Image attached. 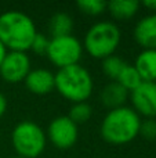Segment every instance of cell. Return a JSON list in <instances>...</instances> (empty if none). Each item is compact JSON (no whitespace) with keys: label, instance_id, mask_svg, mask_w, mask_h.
I'll return each instance as SVG.
<instances>
[{"label":"cell","instance_id":"13","mask_svg":"<svg viewBox=\"0 0 156 158\" xmlns=\"http://www.w3.org/2000/svg\"><path fill=\"white\" fill-rule=\"evenodd\" d=\"M142 82H156V50L144 49L133 64Z\"/></svg>","mask_w":156,"mask_h":158},{"label":"cell","instance_id":"4","mask_svg":"<svg viewBox=\"0 0 156 158\" xmlns=\"http://www.w3.org/2000/svg\"><path fill=\"white\" fill-rule=\"evenodd\" d=\"M122 33L119 27L111 21H99L87 29L83 39V49L94 58L104 60L115 54L120 44Z\"/></svg>","mask_w":156,"mask_h":158},{"label":"cell","instance_id":"23","mask_svg":"<svg viewBox=\"0 0 156 158\" xmlns=\"http://www.w3.org/2000/svg\"><path fill=\"white\" fill-rule=\"evenodd\" d=\"M7 53H8L7 47L2 43V40H0V65H2V63H3V60H4V57H6Z\"/></svg>","mask_w":156,"mask_h":158},{"label":"cell","instance_id":"16","mask_svg":"<svg viewBox=\"0 0 156 158\" xmlns=\"http://www.w3.org/2000/svg\"><path fill=\"white\" fill-rule=\"evenodd\" d=\"M116 82H118L119 85H122L127 92H131V90H134L135 87L142 82V79H141L140 74H138V71L135 69V67L133 65V64L126 63V65L123 67V69H122V72L119 74V77L116 78Z\"/></svg>","mask_w":156,"mask_h":158},{"label":"cell","instance_id":"18","mask_svg":"<svg viewBox=\"0 0 156 158\" xmlns=\"http://www.w3.org/2000/svg\"><path fill=\"white\" fill-rule=\"evenodd\" d=\"M124 65H126V61H123L120 57H118L115 54L102 60V71L112 81H116V78L119 77V74L122 72Z\"/></svg>","mask_w":156,"mask_h":158},{"label":"cell","instance_id":"15","mask_svg":"<svg viewBox=\"0 0 156 158\" xmlns=\"http://www.w3.org/2000/svg\"><path fill=\"white\" fill-rule=\"evenodd\" d=\"M140 2L137 0H112L107 3V10L116 19H129L137 14Z\"/></svg>","mask_w":156,"mask_h":158},{"label":"cell","instance_id":"8","mask_svg":"<svg viewBox=\"0 0 156 158\" xmlns=\"http://www.w3.org/2000/svg\"><path fill=\"white\" fill-rule=\"evenodd\" d=\"M30 71V58L26 52H8L0 65V77L8 83L25 81Z\"/></svg>","mask_w":156,"mask_h":158},{"label":"cell","instance_id":"1","mask_svg":"<svg viewBox=\"0 0 156 158\" xmlns=\"http://www.w3.org/2000/svg\"><path fill=\"white\" fill-rule=\"evenodd\" d=\"M36 33V25L28 14L18 10L0 14V40L8 52L29 50Z\"/></svg>","mask_w":156,"mask_h":158},{"label":"cell","instance_id":"22","mask_svg":"<svg viewBox=\"0 0 156 158\" xmlns=\"http://www.w3.org/2000/svg\"><path fill=\"white\" fill-rule=\"evenodd\" d=\"M6 111H7V98L0 92V118L6 114Z\"/></svg>","mask_w":156,"mask_h":158},{"label":"cell","instance_id":"25","mask_svg":"<svg viewBox=\"0 0 156 158\" xmlns=\"http://www.w3.org/2000/svg\"><path fill=\"white\" fill-rule=\"evenodd\" d=\"M11 158H21V157H11Z\"/></svg>","mask_w":156,"mask_h":158},{"label":"cell","instance_id":"19","mask_svg":"<svg viewBox=\"0 0 156 158\" xmlns=\"http://www.w3.org/2000/svg\"><path fill=\"white\" fill-rule=\"evenodd\" d=\"M107 3L104 0H79L76 6L83 14L87 15H99L107 10Z\"/></svg>","mask_w":156,"mask_h":158},{"label":"cell","instance_id":"14","mask_svg":"<svg viewBox=\"0 0 156 158\" xmlns=\"http://www.w3.org/2000/svg\"><path fill=\"white\" fill-rule=\"evenodd\" d=\"M72 31H73V19L68 13L58 11L51 15L49 21V32L51 38L72 35Z\"/></svg>","mask_w":156,"mask_h":158},{"label":"cell","instance_id":"21","mask_svg":"<svg viewBox=\"0 0 156 158\" xmlns=\"http://www.w3.org/2000/svg\"><path fill=\"white\" fill-rule=\"evenodd\" d=\"M140 135L149 140L156 139V121L154 118H148L145 121H141Z\"/></svg>","mask_w":156,"mask_h":158},{"label":"cell","instance_id":"5","mask_svg":"<svg viewBox=\"0 0 156 158\" xmlns=\"http://www.w3.org/2000/svg\"><path fill=\"white\" fill-rule=\"evenodd\" d=\"M47 136L35 121H21L11 132V144L21 158H37L46 148Z\"/></svg>","mask_w":156,"mask_h":158},{"label":"cell","instance_id":"2","mask_svg":"<svg viewBox=\"0 0 156 158\" xmlns=\"http://www.w3.org/2000/svg\"><path fill=\"white\" fill-rule=\"evenodd\" d=\"M141 118L131 107L109 110L99 126V133L107 143L113 146L127 144L140 135Z\"/></svg>","mask_w":156,"mask_h":158},{"label":"cell","instance_id":"24","mask_svg":"<svg viewBox=\"0 0 156 158\" xmlns=\"http://www.w3.org/2000/svg\"><path fill=\"white\" fill-rule=\"evenodd\" d=\"M142 4L145 6L146 8H149V10L156 11V0H145V2H144Z\"/></svg>","mask_w":156,"mask_h":158},{"label":"cell","instance_id":"10","mask_svg":"<svg viewBox=\"0 0 156 158\" xmlns=\"http://www.w3.org/2000/svg\"><path fill=\"white\" fill-rule=\"evenodd\" d=\"M24 82L26 89L33 94H49L55 89L54 74L46 68L30 69Z\"/></svg>","mask_w":156,"mask_h":158},{"label":"cell","instance_id":"9","mask_svg":"<svg viewBox=\"0 0 156 158\" xmlns=\"http://www.w3.org/2000/svg\"><path fill=\"white\" fill-rule=\"evenodd\" d=\"M133 110L146 118L156 117V82H141L130 92Z\"/></svg>","mask_w":156,"mask_h":158},{"label":"cell","instance_id":"12","mask_svg":"<svg viewBox=\"0 0 156 158\" xmlns=\"http://www.w3.org/2000/svg\"><path fill=\"white\" fill-rule=\"evenodd\" d=\"M130 92H127L122 85H119L116 81H112L107 83L102 87L101 93H99V98L101 103L104 104L107 108L115 110L119 107H123L126 101L129 100Z\"/></svg>","mask_w":156,"mask_h":158},{"label":"cell","instance_id":"17","mask_svg":"<svg viewBox=\"0 0 156 158\" xmlns=\"http://www.w3.org/2000/svg\"><path fill=\"white\" fill-rule=\"evenodd\" d=\"M91 115H93V107L87 101H83V103H75L71 107L68 117L79 126L82 123L87 122L91 118Z\"/></svg>","mask_w":156,"mask_h":158},{"label":"cell","instance_id":"6","mask_svg":"<svg viewBox=\"0 0 156 158\" xmlns=\"http://www.w3.org/2000/svg\"><path fill=\"white\" fill-rule=\"evenodd\" d=\"M83 43L73 35L51 38L46 56L55 67L65 68L79 64L83 56Z\"/></svg>","mask_w":156,"mask_h":158},{"label":"cell","instance_id":"7","mask_svg":"<svg viewBox=\"0 0 156 158\" xmlns=\"http://www.w3.org/2000/svg\"><path fill=\"white\" fill-rule=\"evenodd\" d=\"M47 137L57 148L66 150L76 144L79 137V126L68 115H60L50 122L47 128Z\"/></svg>","mask_w":156,"mask_h":158},{"label":"cell","instance_id":"11","mask_svg":"<svg viewBox=\"0 0 156 158\" xmlns=\"http://www.w3.org/2000/svg\"><path fill=\"white\" fill-rule=\"evenodd\" d=\"M133 35L142 49L156 50V13L142 17L135 24Z\"/></svg>","mask_w":156,"mask_h":158},{"label":"cell","instance_id":"20","mask_svg":"<svg viewBox=\"0 0 156 158\" xmlns=\"http://www.w3.org/2000/svg\"><path fill=\"white\" fill-rule=\"evenodd\" d=\"M49 43H50V39L47 38L46 35H43V33H36L35 39H33L32 44H30V49L33 53H36V54L39 56H43L47 53V49H49Z\"/></svg>","mask_w":156,"mask_h":158},{"label":"cell","instance_id":"3","mask_svg":"<svg viewBox=\"0 0 156 158\" xmlns=\"http://www.w3.org/2000/svg\"><path fill=\"white\" fill-rule=\"evenodd\" d=\"M54 78L57 92L73 104L87 101L93 93V77L90 71L80 64L60 68L54 74Z\"/></svg>","mask_w":156,"mask_h":158}]
</instances>
